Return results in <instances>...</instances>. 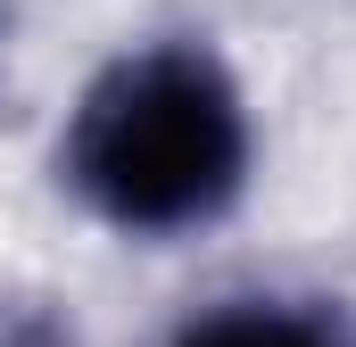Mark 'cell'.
Segmentation results:
<instances>
[{
	"label": "cell",
	"mask_w": 356,
	"mask_h": 347,
	"mask_svg": "<svg viewBox=\"0 0 356 347\" xmlns=\"http://www.w3.org/2000/svg\"><path fill=\"white\" fill-rule=\"evenodd\" d=\"M58 174L99 223L175 240L216 223L249 182V108L216 50L158 42L99 67L67 116Z\"/></svg>",
	"instance_id": "1"
},
{
	"label": "cell",
	"mask_w": 356,
	"mask_h": 347,
	"mask_svg": "<svg viewBox=\"0 0 356 347\" xmlns=\"http://www.w3.org/2000/svg\"><path fill=\"white\" fill-rule=\"evenodd\" d=\"M175 347H356V331L332 306H298V298H232L199 323H182Z\"/></svg>",
	"instance_id": "2"
},
{
	"label": "cell",
	"mask_w": 356,
	"mask_h": 347,
	"mask_svg": "<svg viewBox=\"0 0 356 347\" xmlns=\"http://www.w3.org/2000/svg\"><path fill=\"white\" fill-rule=\"evenodd\" d=\"M0 347H75V331L42 298H0Z\"/></svg>",
	"instance_id": "3"
}]
</instances>
